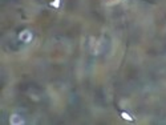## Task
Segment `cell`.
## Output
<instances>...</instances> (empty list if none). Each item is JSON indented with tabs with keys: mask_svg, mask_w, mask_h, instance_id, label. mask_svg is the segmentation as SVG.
Returning a JSON list of instances; mask_svg holds the SVG:
<instances>
[{
	"mask_svg": "<svg viewBox=\"0 0 166 125\" xmlns=\"http://www.w3.org/2000/svg\"><path fill=\"white\" fill-rule=\"evenodd\" d=\"M10 123L13 124V125H18V124H23L24 121H23V118L20 117L19 115H12L11 118H10Z\"/></svg>",
	"mask_w": 166,
	"mask_h": 125,
	"instance_id": "obj_1",
	"label": "cell"
},
{
	"mask_svg": "<svg viewBox=\"0 0 166 125\" xmlns=\"http://www.w3.org/2000/svg\"><path fill=\"white\" fill-rule=\"evenodd\" d=\"M121 116H122V118H125V120H133V117H130V116L125 112H121Z\"/></svg>",
	"mask_w": 166,
	"mask_h": 125,
	"instance_id": "obj_2",
	"label": "cell"
},
{
	"mask_svg": "<svg viewBox=\"0 0 166 125\" xmlns=\"http://www.w3.org/2000/svg\"><path fill=\"white\" fill-rule=\"evenodd\" d=\"M59 4H60V0H55V1H53L52 3V5H55V7L57 8V7H59Z\"/></svg>",
	"mask_w": 166,
	"mask_h": 125,
	"instance_id": "obj_3",
	"label": "cell"
}]
</instances>
